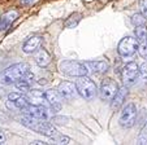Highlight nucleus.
Returning a JSON list of instances; mask_svg holds the SVG:
<instances>
[{"mask_svg": "<svg viewBox=\"0 0 147 145\" xmlns=\"http://www.w3.org/2000/svg\"><path fill=\"white\" fill-rule=\"evenodd\" d=\"M21 123L25 127L33 130V131L38 132V134L47 136L50 139H52L56 144H69L70 139L68 136L61 135L57 130L53 127V124H51L48 120L46 119H39V118H34L30 115H24L21 118Z\"/></svg>", "mask_w": 147, "mask_h": 145, "instance_id": "nucleus-1", "label": "nucleus"}, {"mask_svg": "<svg viewBox=\"0 0 147 145\" xmlns=\"http://www.w3.org/2000/svg\"><path fill=\"white\" fill-rule=\"evenodd\" d=\"M30 71V66L26 62H18L7 67L0 73V84L11 86L16 84Z\"/></svg>", "mask_w": 147, "mask_h": 145, "instance_id": "nucleus-2", "label": "nucleus"}, {"mask_svg": "<svg viewBox=\"0 0 147 145\" xmlns=\"http://www.w3.org/2000/svg\"><path fill=\"white\" fill-rule=\"evenodd\" d=\"M76 87H77L78 95L82 97V99L87 100V101H91L99 93L98 90V86L95 84V82L89 78L87 75H82V77H77L76 78Z\"/></svg>", "mask_w": 147, "mask_h": 145, "instance_id": "nucleus-3", "label": "nucleus"}, {"mask_svg": "<svg viewBox=\"0 0 147 145\" xmlns=\"http://www.w3.org/2000/svg\"><path fill=\"white\" fill-rule=\"evenodd\" d=\"M59 69L63 74L68 75V77H82V75H89L90 71L87 69L85 62H78V61H72V60H65L61 61Z\"/></svg>", "mask_w": 147, "mask_h": 145, "instance_id": "nucleus-4", "label": "nucleus"}, {"mask_svg": "<svg viewBox=\"0 0 147 145\" xmlns=\"http://www.w3.org/2000/svg\"><path fill=\"white\" fill-rule=\"evenodd\" d=\"M138 40L136 36H125L120 40L119 45H117V52L122 58H129L138 51Z\"/></svg>", "mask_w": 147, "mask_h": 145, "instance_id": "nucleus-5", "label": "nucleus"}, {"mask_svg": "<svg viewBox=\"0 0 147 145\" xmlns=\"http://www.w3.org/2000/svg\"><path fill=\"white\" fill-rule=\"evenodd\" d=\"M137 106L133 102H129L122 108L119 117V124L122 128H130L134 126L137 120Z\"/></svg>", "mask_w": 147, "mask_h": 145, "instance_id": "nucleus-6", "label": "nucleus"}, {"mask_svg": "<svg viewBox=\"0 0 147 145\" xmlns=\"http://www.w3.org/2000/svg\"><path fill=\"white\" fill-rule=\"evenodd\" d=\"M120 87L113 79L106 78L102 80V84L99 88V97L103 101H112L115 99L116 93L119 92Z\"/></svg>", "mask_w": 147, "mask_h": 145, "instance_id": "nucleus-7", "label": "nucleus"}, {"mask_svg": "<svg viewBox=\"0 0 147 145\" xmlns=\"http://www.w3.org/2000/svg\"><path fill=\"white\" fill-rule=\"evenodd\" d=\"M138 78H139V66L137 65V62L130 61L122 67L121 79L124 86H126V87L133 86L138 80Z\"/></svg>", "mask_w": 147, "mask_h": 145, "instance_id": "nucleus-8", "label": "nucleus"}, {"mask_svg": "<svg viewBox=\"0 0 147 145\" xmlns=\"http://www.w3.org/2000/svg\"><path fill=\"white\" fill-rule=\"evenodd\" d=\"M29 105H30V102H29L28 97L22 95V92H11L5 102V106L9 110H21V112H24Z\"/></svg>", "mask_w": 147, "mask_h": 145, "instance_id": "nucleus-9", "label": "nucleus"}, {"mask_svg": "<svg viewBox=\"0 0 147 145\" xmlns=\"http://www.w3.org/2000/svg\"><path fill=\"white\" fill-rule=\"evenodd\" d=\"M26 115H30L34 118H39V119H46L48 120L50 118L53 117L55 113L51 110V108L46 106V105H33L30 104L25 110H24Z\"/></svg>", "mask_w": 147, "mask_h": 145, "instance_id": "nucleus-10", "label": "nucleus"}, {"mask_svg": "<svg viewBox=\"0 0 147 145\" xmlns=\"http://www.w3.org/2000/svg\"><path fill=\"white\" fill-rule=\"evenodd\" d=\"M57 92L60 93V96L63 97V99H65V100H72L78 95L76 83L67 82V80L61 82L60 84L57 86Z\"/></svg>", "mask_w": 147, "mask_h": 145, "instance_id": "nucleus-11", "label": "nucleus"}, {"mask_svg": "<svg viewBox=\"0 0 147 145\" xmlns=\"http://www.w3.org/2000/svg\"><path fill=\"white\" fill-rule=\"evenodd\" d=\"M45 95H46V100L48 102V106L51 108L53 113H57L60 112L61 109V97L60 93L57 92V90H47L45 91Z\"/></svg>", "mask_w": 147, "mask_h": 145, "instance_id": "nucleus-12", "label": "nucleus"}, {"mask_svg": "<svg viewBox=\"0 0 147 145\" xmlns=\"http://www.w3.org/2000/svg\"><path fill=\"white\" fill-rule=\"evenodd\" d=\"M26 97H28L29 102L33 105H46L48 106V102L46 100V95L43 91H39V90H29L26 92Z\"/></svg>", "mask_w": 147, "mask_h": 145, "instance_id": "nucleus-13", "label": "nucleus"}, {"mask_svg": "<svg viewBox=\"0 0 147 145\" xmlns=\"http://www.w3.org/2000/svg\"><path fill=\"white\" fill-rule=\"evenodd\" d=\"M42 44V36L40 35H33L29 39H26V41L22 45V51L26 55H33L34 52L38 51V48Z\"/></svg>", "mask_w": 147, "mask_h": 145, "instance_id": "nucleus-14", "label": "nucleus"}, {"mask_svg": "<svg viewBox=\"0 0 147 145\" xmlns=\"http://www.w3.org/2000/svg\"><path fill=\"white\" fill-rule=\"evenodd\" d=\"M18 18V12L17 11H8L4 14L0 16V31H5L11 27V25L13 23L16 19Z\"/></svg>", "mask_w": 147, "mask_h": 145, "instance_id": "nucleus-15", "label": "nucleus"}, {"mask_svg": "<svg viewBox=\"0 0 147 145\" xmlns=\"http://www.w3.org/2000/svg\"><path fill=\"white\" fill-rule=\"evenodd\" d=\"M85 63L92 74H104L109 69V63L107 61H87Z\"/></svg>", "mask_w": 147, "mask_h": 145, "instance_id": "nucleus-16", "label": "nucleus"}, {"mask_svg": "<svg viewBox=\"0 0 147 145\" xmlns=\"http://www.w3.org/2000/svg\"><path fill=\"white\" fill-rule=\"evenodd\" d=\"M34 80H35V75H34L31 71H29L28 74H26L21 80H18L14 86H16V88L18 91H21L22 93H26L29 90H31V86H33Z\"/></svg>", "mask_w": 147, "mask_h": 145, "instance_id": "nucleus-17", "label": "nucleus"}, {"mask_svg": "<svg viewBox=\"0 0 147 145\" xmlns=\"http://www.w3.org/2000/svg\"><path fill=\"white\" fill-rule=\"evenodd\" d=\"M126 96H128V88H126V86H124V87L120 88L119 92H117L116 96H115V99L111 101L112 109H115V110L120 109V106L124 104L125 99H126Z\"/></svg>", "mask_w": 147, "mask_h": 145, "instance_id": "nucleus-18", "label": "nucleus"}, {"mask_svg": "<svg viewBox=\"0 0 147 145\" xmlns=\"http://www.w3.org/2000/svg\"><path fill=\"white\" fill-rule=\"evenodd\" d=\"M35 62L38 66H40V67H47L48 65L51 63V56L50 53L47 52L46 49H39L38 52L35 53Z\"/></svg>", "mask_w": 147, "mask_h": 145, "instance_id": "nucleus-19", "label": "nucleus"}, {"mask_svg": "<svg viewBox=\"0 0 147 145\" xmlns=\"http://www.w3.org/2000/svg\"><path fill=\"white\" fill-rule=\"evenodd\" d=\"M134 35H136L138 43H144L147 41V27L146 25H141V26H136V30H134Z\"/></svg>", "mask_w": 147, "mask_h": 145, "instance_id": "nucleus-20", "label": "nucleus"}, {"mask_svg": "<svg viewBox=\"0 0 147 145\" xmlns=\"http://www.w3.org/2000/svg\"><path fill=\"white\" fill-rule=\"evenodd\" d=\"M81 14L80 13H74V14H72V16L69 17V18L65 21V23H64V26L65 27H68V29H72V27H74V26H77V23L81 21Z\"/></svg>", "mask_w": 147, "mask_h": 145, "instance_id": "nucleus-21", "label": "nucleus"}, {"mask_svg": "<svg viewBox=\"0 0 147 145\" xmlns=\"http://www.w3.org/2000/svg\"><path fill=\"white\" fill-rule=\"evenodd\" d=\"M146 17L143 16V14L139 12V13H134L133 16H131V23H133L134 26H141V25H144L146 23Z\"/></svg>", "mask_w": 147, "mask_h": 145, "instance_id": "nucleus-22", "label": "nucleus"}, {"mask_svg": "<svg viewBox=\"0 0 147 145\" xmlns=\"http://www.w3.org/2000/svg\"><path fill=\"white\" fill-rule=\"evenodd\" d=\"M141 82L147 83V61H144L141 66H139V78Z\"/></svg>", "mask_w": 147, "mask_h": 145, "instance_id": "nucleus-23", "label": "nucleus"}, {"mask_svg": "<svg viewBox=\"0 0 147 145\" xmlns=\"http://www.w3.org/2000/svg\"><path fill=\"white\" fill-rule=\"evenodd\" d=\"M138 144H147V122L141 130V134L138 136Z\"/></svg>", "mask_w": 147, "mask_h": 145, "instance_id": "nucleus-24", "label": "nucleus"}, {"mask_svg": "<svg viewBox=\"0 0 147 145\" xmlns=\"http://www.w3.org/2000/svg\"><path fill=\"white\" fill-rule=\"evenodd\" d=\"M138 53L141 55V57H143L144 60H147V41L141 43L138 45Z\"/></svg>", "mask_w": 147, "mask_h": 145, "instance_id": "nucleus-25", "label": "nucleus"}, {"mask_svg": "<svg viewBox=\"0 0 147 145\" xmlns=\"http://www.w3.org/2000/svg\"><path fill=\"white\" fill-rule=\"evenodd\" d=\"M139 8H141V13L147 19V0H139Z\"/></svg>", "mask_w": 147, "mask_h": 145, "instance_id": "nucleus-26", "label": "nucleus"}, {"mask_svg": "<svg viewBox=\"0 0 147 145\" xmlns=\"http://www.w3.org/2000/svg\"><path fill=\"white\" fill-rule=\"evenodd\" d=\"M4 141H5V136H4V132H3V130L0 128V144H3Z\"/></svg>", "mask_w": 147, "mask_h": 145, "instance_id": "nucleus-27", "label": "nucleus"}, {"mask_svg": "<svg viewBox=\"0 0 147 145\" xmlns=\"http://www.w3.org/2000/svg\"><path fill=\"white\" fill-rule=\"evenodd\" d=\"M31 3H34V0H21L22 5H28V4H31Z\"/></svg>", "mask_w": 147, "mask_h": 145, "instance_id": "nucleus-28", "label": "nucleus"}, {"mask_svg": "<svg viewBox=\"0 0 147 145\" xmlns=\"http://www.w3.org/2000/svg\"><path fill=\"white\" fill-rule=\"evenodd\" d=\"M31 144H34V145H36V144H48V142H45V141H39V140H35V141H33Z\"/></svg>", "mask_w": 147, "mask_h": 145, "instance_id": "nucleus-29", "label": "nucleus"}]
</instances>
